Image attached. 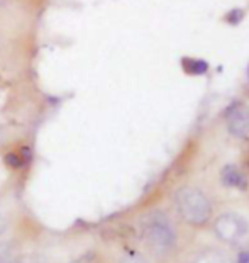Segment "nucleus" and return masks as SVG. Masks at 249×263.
I'll list each match as a JSON object with an SVG mask.
<instances>
[{
    "mask_svg": "<svg viewBox=\"0 0 249 263\" xmlns=\"http://www.w3.org/2000/svg\"><path fill=\"white\" fill-rule=\"evenodd\" d=\"M176 207L180 216L193 226H202L209 221L212 214L209 199L198 189H181L176 194Z\"/></svg>",
    "mask_w": 249,
    "mask_h": 263,
    "instance_id": "1",
    "label": "nucleus"
},
{
    "mask_svg": "<svg viewBox=\"0 0 249 263\" xmlns=\"http://www.w3.org/2000/svg\"><path fill=\"white\" fill-rule=\"evenodd\" d=\"M146 236L148 241L156 250H168L170 246H173L175 241L173 228L168 224V221L163 216H156L149 219L146 226Z\"/></svg>",
    "mask_w": 249,
    "mask_h": 263,
    "instance_id": "2",
    "label": "nucleus"
},
{
    "mask_svg": "<svg viewBox=\"0 0 249 263\" xmlns=\"http://www.w3.org/2000/svg\"><path fill=\"white\" fill-rule=\"evenodd\" d=\"M215 233L222 241L236 243L242 238V234L246 233L244 221L239 219L237 216L224 214L215 221Z\"/></svg>",
    "mask_w": 249,
    "mask_h": 263,
    "instance_id": "3",
    "label": "nucleus"
},
{
    "mask_svg": "<svg viewBox=\"0 0 249 263\" xmlns=\"http://www.w3.org/2000/svg\"><path fill=\"white\" fill-rule=\"evenodd\" d=\"M227 129L234 138H244L249 133V109L237 105L227 116Z\"/></svg>",
    "mask_w": 249,
    "mask_h": 263,
    "instance_id": "4",
    "label": "nucleus"
},
{
    "mask_svg": "<svg viewBox=\"0 0 249 263\" xmlns=\"http://www.w3.org/2000/svg\"><path fill=\"white\" fill-rule=\"evenodd\" d=\"M220 178H222L224 185H227V187H236V189H241V190H244L247 187L246 177L242 175V172L234 165L224 166L222 172H220Z\"/></svg>",
    "mask_w": 249,
    "mask_h": 263,
    "instance_id": "5",
    "label": "nucleus"
},
{
    "mask_svg": "<svg viewBox=\"0 0 249 263\" xmlns=\"http://www.w3.org/2000/svg\"><path fill=\"white\" fill-rule=\"evenodd\" d=\"M181 66H183V70L190 75H205L209 70L207 61L197 60V58H183L181 60Z\"/></svg>",
    "mask_w": 249,
    "mask_h": 263,
    "instance_id": "6",
    "label": "nucleus"
},
{
    "mask_svg": "<svg viewBox=\"0 0 249 263\" xmlns=\"http://www.w3.org/2000/svg\"><path fill=\"white\" fill-rule=\"evenodd\" d=\"M5 163H7L10 168H22V166L26 165L19 153H7L5 155Z\"/></svg>",
    "mask_w": 249,
    "mask_h": 263,
    "instance_id": "7",
    "label": "nucleus"
},
{
    "mask_svg": "<svg viewBox=\"0 0 249 263\" xmlns=\"http://www.w3.org/2000/svg\"><path fill=\"white\" fill-rule=\"evenodd\" d=\"M19 155H20V158L24 160V163H29L31 158H32V151H31V148H26V146L20 149V153H19Z\"/></svg>",
    "mask_w": 249,
    "mask_h": 263,
    "instance_id": "8",
    "label": "nucleus"
},
{
    "mask_svg": "<svg viewBox=\"0 0 249 263\" xmlns=\"http://www.w3.org/2000/svg\"><path fill=\"white\" fill-rule=\"evenodd\" d=\"M120 263H146V260H142L141 256H127Z\"/></svg>",
    "mask_w": 249,
    "mask_h": 263,
    "instance_id": "9",
    "label": "nucleus"
},
{
    "mask_svg": "<svg viewBox=\"0 0 249 263\" xmlns=\"http://www.w3.org/2000/svg\"><path fill=\"white\" fill-rule=\"evenodd\" d=\"M237 263H249V251H242L237 258Z\"/></svg>",
    "mask_w": 249,
    "mask_h": 263,
    "instance_id": "10",
    "label": "nucleus"
},
{
    "mask_svg": "<svg viewBox=\"0 0 249 263\" xmlns=\"http://www.w3.org/2000/svg\"><path fill=\"white\" fill-rule=\"evenodd\" d=\"M2 229H4V224H2V217H0V233H2Z\"/></svg>",
    "mask_w": 249,
    "mask_h": 263,
    "instance_id": "11",
    "label": "nucleus"
}]
</instances>
